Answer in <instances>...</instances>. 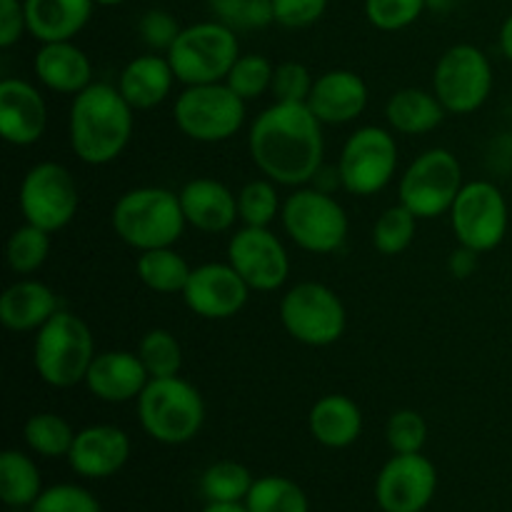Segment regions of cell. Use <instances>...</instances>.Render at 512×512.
Here are the masks:
<instances>
[{
	"mask_svg": "<svg viewBox=\"0 0 512 512\" xmlns=\"http://www.w3.org/2000/svg\"><path fill=\"white\" fill-rule=\"evenodd\" d=\"M248 148L265 178L285 188H303L323 168V123L308 103H275L255 118Z\"/></svg>",
	"mask_w": 512,
	"mask_h": 512,
	"instance_id": "1",
	"label": "cell"
},
{
	"mask_svg": "<svg viewBox=\"0 0 512 512\" xmlns=\"http://www.w3.org/2000/svg\"><path fill=\"white\" fill-rule=\"evenodd\" d=\"M68 135L70 148L83 163H113L133 135V108L113 85L90 83L70 105Z\"/></svg>",
	"mask_w": 512,
	"mask_h": 512,
	"instance_id": "2",
	"label": "cell"
},
{
	"mask_svg": "<svg viewBox=\"0 0 512 512\" xmlns=\"http://www.w3.org/2000/svg\"><path fill=\"white\" fill-rule=\"evenodd\" d=\"M110 223L125 245L145 253L155 248H173L188 220L183 215L180 195L148 185L120 195L110 213Z\"/></svg>",
	"mask_w": 512,
	"mask_h": 512,
	"instance_id": "3",
	"label": "cell"
},
{
	"mask_svg": "<svg viewBox=\"0 0 512 512\" xmlns=\"http://www.w3.org/2000/svg\"><path fill=\"white\" fill-rule=\"evenodd\" d=\"M138 420L158 443H190L205 423L203 395L180 375L153 378L138 398Z\"/></svg>",
	"mask_w": 512,
	"mask_h": 512,
	"instance_id": "4",
	"label": "cell"
},
{
	"mask_svg": "<svg viewBox=\"0 0 512 512\" xmlns=\"http://www.w3.org/2000/svg\"><path fill=\"white\" fill-rule=\"evenodd\" d=\"M95 358L93 333L70 310H58L38 330L33 348V363L40 380L50 388H75L85 383L90 363Z\"/></svg>",
	"mask_w": 512,
	"mask_h": 512,
	"instance_id": "5",
	"label": "cell"
},
{
	"mask_svg": "<svg viewBox=\"0 0 512 512\" xmlns=\"http://www.w3.org/2000/svg\"><path fill=\"white\" fill-rule=\"evenodd\" d=\"M238 58V35L220 20L188 25L168 50L175 78L183 85L225 83Z\"/></svg>",
	"mask_w": 512,
	"mask_h": 512,
	"instance_id": "6",
	"label": "cell"
},
{
	"mask_svg": "<svg viewBox=\"0 0 512 512\" xmlns=\"http://www.w3.org/2000/svg\"><path fill=\"white\" fill-rule=\"evenodd\" d=\"M175 125L195 143H223L245 123V100L228 83L185 85L175 100Z\"/></svg>",
	"mask_w": 512,
	"mask_h": 512,
	"instance_id": "7",
	"label": "cell"
},
{
	"mask_svg": "<svg viewBox=\"0 0 512 512\" xmlns=\"http://www.w3.org/2000/svg\"><path fill=\"white\" fill-rule=\"evenodd\" d=\"M285 233L308 253H335L348 238V215L343 205L320 188H298L280 210Z\"/></svg>",
	"mask_w": 512,
	"mask_h": 512,
	"instance_id": "8",
	"label": "cell"
},
{
	"mask_svg": "<svg viewBox=\"0 0 512 512\" xmlns=\"http://www.w3.org/2000/svg\"><path fill=\"white\" fill-rule=\"evenodd\" d=\"M463 190V168L450 150L433 148L408 165L400 178V203L418 215L433 220L450 213L455 198Z\"/></svg>",
	"mask_w": 512,
	"mask_h": 512,
	"instance_id": "9",
	"label": "cell"
},
{
	"mask_svg": "<svg viewBox=\"0 0 512 512\" xmlns=\"http://www.w3.org/2000/svg\"><path fill=\"white\" fill-rule=\"evenodd\" d=\"M490 90H493V65L483 50L460 43L440 55L433 73V93L445 113H475L490 98Z\"/></svg>",
	"mask_w": 512,
	"mask_h": 512,
	"instance_id": "10",
	"label": "cell"
},
{
	"mask_svg": "<svg viewBox=\"0 0 512 512\" xmlns=\"http://www.w3.org/2000/svg\"><path fill=\"white\" fill-rule=\"evenodd\" d=\"M280 320L290 338L310 348H325L343 338L345 305L323 283H300L285 293L280 303Z\"/></svg>",
	"mask_w": 512,
	"mask_h": 512,
	"instance_id": "11",
	"label": "cell"
},
{
	"mask_svg": "<svg viewBox=\"0 0 512 512\" xmlns=\"http://www.w3.org/2000/svg\"><path fill=\"white\" fill-rule=\"evenodd\" d=\"M18 200L25 223L45 233H58L78 213L80 193L78 183L65 165L45 160L25 173Z\"/></svg>",
	"mask_w": 512,
	"mask_h": 512,
	"instance_id": "12",
	"label": "cell"
},
{
	"mask_svg": "<svg viewBox=\"0 0 512 512\" xmlns=\"http://www.w3.org/2000/svg\"><path fill=\"white\" fill-rule=\"evenodd\" d=\"M450 223L460 245L488 253L503 243L508 233V203L498 185L488 180H473L463 185L450 208Z\"/></svg>",
	"mask_w": 512,
	"mask_h": 512,
	"instance_id": "13",
	"label": "cell"
},
{
	"mask_svg": "<svg viewBox=\"0 0 512 512\" xmlns=\"http://www.w3.org/2000/svg\"><path fill=\"white\" fill-rule=\"evenodd\" d=\"M340 185L348 193L370 198L393 180L398 170V145L388 130L365 125L355 130L340 155Z\"/></svg>",
	"mask_w": 512,
	"mask_h": 512,
	"instance_id": "14",
	"label": "cell"
},
{
	"mask_svg": "<svg viewBox=\"0 0 512 512\" xmlns=\"http://www.w3.org/2000/svg\"><path fill=\"white\" fill-rule=\"evenodd\" d=\"M438 488V470L423 453H395L375 480L383 512H423Z\"/></svg>",
	"mask_w": 512,
	"mask_h": 512,
	"instance_id": "15",
	"label": "cell"
},
{
	"mask_svg": "<svg viewBox=\"0 0 512 512\" xmlns=\"http://www.w3.org/2000/svg\"><path fill=\"white\" fill-rule=\"evenodd\" d=\"M228 263L238 270L250 290H278L290 275V260L278 235L268 228L245 225L230 238Z\"/></svg>",
	"mask_w": 512,
	"mask_h": 512,
	"instance_id": "16",
	"label": "cell"
},
{
	"mask_svg": "<svg viewBox=\"0 0 512 512\" xmlns=\"http://www.w3.org/2000/svg\"><path fill=\"white\" fill-rule=\"evenodd\" d=\"M180 295L198 318L228 320L245 308L250 285L230 263H205L193 268Z\"/></svg>",
	"mask_w": 512,
	"mask_h": 512,
	"instance_id": "17",
	"label": "cell"
},
{
	"mask_svg": "<svg viewBox=\"0 0 512 512\" xmlns=\"http://www.w3.org/2000/svg\"><path fill=\"white\" fill-rule=\"evenodd\" d=\"M48 125V108L35 85L20 78L0 83V135L5 143L28 148L35 145Z\"/></svg>",
	"mask_w": 512,
	"mask_h": 512,
	"instance_id": "18",
	"label": "cell"
},
{
	"mask_svg": "<svg viewBox=\"0 0 512 512\" xmlns=\"http://www.w3.org/2000/svg\"><path fill=\"white\" fill-rule=\"evenodd\" d=\"M130 458V438L115 425H90L75 433L68 463L80 478L100 480L120 473Z\"/></svg>",
	"mask_w": 512,
	"mask_h": 512,
	"instance_id": "19",
	"label": "cell"
},
{
	"mask_svg": "<svg viewBox=\"0 0 512 512\" xmlns=\"http://www.w3.org/2000/svg\"><path fill=\"white\" fill-rule=\"evenodd\" d=\"M148 383L150 375L140 363L138 353H128V350H108V353L95 355L85 375L88 390L103 403L138 400Z\"/></svg>",
	"mask_w": 512,
	"mask_h": 512,
	"instance_id": "20",
	"label": "cell"
},
{
	"mask_svg": "<svg viewBox=\"0 0 512 512\" xmlns=\"http://www.w3.org/2000/svg\"><path fill=\"white\" fill-rule=\"evenodd\" d=\"M308 108L323 125L353 123L368 108V85L353 70H328L313 83Z\"/></svg>",
	"mask_w": 512,
	"mask_h": 512,
	"instance_id": "21",
	"label": "cell"
},
{
	"mask_svg": "<svg viewBox=\"0 0 512 512\" xmlns=\"http://www.w3.org/2000/svg\"><path fill=\"white\" fill-rule=\"evenodd\" d=\"M180 205L188 225L208 235L225 233L240 218L238 195L213 178H195L180 190Z\"/></svg>",
	"mask_w": 512,
	"mask_h": 512,
	"instance_id": "22",
	"label": "cell"
},
{
	"mask_svg": "<svg viewBox=\"0 0 512 512\" xmlns=\"http://www.w3.org/2000/svg\"><path fill=\"white\" fill-rule=\"evenodd\" d=\"M33 70L45 88L63 95L83 93L93 80L90 58L78 45H73V40L40 45L33 58Z\"/></svg>",
	"mask_w": 512,
	"mask_h": 512,
	"instance_id": "23",
	"label": "cell"
},
{
	"mask_svg": "<svg viewBox=\"0 0 512 512\" xmlns=\"http://www.w3.org/2000/svg\"><path fill=\"white\" fill-rule=\"evenodd\" d=\"M28 33L40 43L73 40L88 25L95 0H23Z\"/></svg>",
	"mask_w": 512,
	"mask_h": 512,
	"instance_id": "24",
	"label": "cell"
},
{
	"mask_svg": "<svg viewBox=\"0 0 512 512\" xmlns=\"http://www.w3.org/2000/svg\"><path fill=\"white\" fill-rule=\"evenodd\" d=\"M58 310V295L40 280H18L0 295V323L13 333L40 330Z\"/></svg>",
	"mask_w": 512,
	"mask_h": 512,
	"instance_id": "25",
	"label": "cell"
},
{
	"mask_svg": "<svg viewBox=\"0 0 512 512\" xmlns=\"http://www.w3.org/2000/svg\"><path fill=\"white\" fill-rule=\"evenodd\" d=\"M175 80L168 55H138L120 73L118 90L133 110H150L168 98Z\"/></svg>",
	"mask_w": 512,
	"mask_h": 512,
	"instance_id": "26",
	"label": "cell"
},
{
	"mask_svg": "<svg viewBox=\"0 0 512 512\" xmlns=\"http://www.w3.org/2000/svg\"><path fill=\"white\" fill-rule=\"evenodd\" d=\"M310 435L330 450L350 448L363 433V413L348 395H325L310 408Z\"/></svg>",
	"mask_w": 512,
	"mask_h": 512,
	"instance_id": "27",
	"label": "cell"
},
{
	"mask_svg": "<svg viewBox=\"0 0 512 512\" xmlns=\"http://www.w3.org/2000/svg\"><path fill=\"white\" fill-rule=\"evenodd\" d=\"M388 123L395 133L403 135H425L438 128L445 118V108L435 93L420 88H403L390 95L385 105Z\"/></svg>",
	"mask_w": 512,
	"mask_h": 512,
	"instance_id": "28",
	"label": "cell"
},
{
	"mask_svg": "<svg viewBox=\"0 0 512 512\" xmlns=\"http://www.w3.org/2000/svg\"><path fill=\"white\" fill-rule=\"evenodd\" d=\"M43 493L40 470L20 450H5L0 455V500L8 508H30Z\"/></svg>",
	"mask_w": 512,
	"mask_h": 512,
	"instance_id": "29",
	"label": "cell"
},
{
	"mask_svg": "<svg viewBox=\"0 0 512 512\" xmlns=\"http://www.w3.org/2000/svg\"><path fill=\"white\" fill-rule=\"evenodd\" d=\"M135 270H138V278L145 288L163 295L183 293L190 273H193L183 255L175 253L173 248L145 250V253H140Z\"/></svg>",
	"mask_w": 512,
	"mask_h": 512,
	"instance_id": "30",
	"label": "cell"
},
{
	"mask_svg": "<svg viewBox=\"0 0 512 512\" xmlns=\"http://www.w3.org/2000/svg\"><path fill=\"white\" fill-rule=\"evenodd\" d=\"M248 512H308L310 503L305 490L283 475H265L255 480L245 498Z\"/></svg>",
	"mask_w": 512,
	"mask_h": 512,
	"instance_id": "31",
	"label": "cell"
},
{
	"mask_svg": "<svg viewBox=\"0 0 512 512\" xmlns=\"http://www.w3.org/2000/svg\"><path fill=\"white\" fill-rule=\"evenodd\" d=\"M253 483V475L245 465L220 460L200 475V493L208 503H245Z\"/></svg>",
	"mask_w": 512,
	"mask_h": 512,
	"instance_id": "32",
	"label": "cell"
},
{
	"mask_svg": "<svg viewBox=\"0 0 512 512\" xmlns=\"http://www.w3.org/2000/svg\"><path fill=\"white\" fill-rule=\"evenodd\" d=\"M23 435L28 448L33 453L43 455V458H63V455L68 458L75 440V433L68 425V420H63L55 413L30 415L23 428Z\"/></svg>",
	"mask_w": 512,
	"mask_h": 512,
	"instance_id": "33",
	"label": "cell"
},
{
	"mask_svg": "<svg viewBox=\"0 0 512 512\" xmlns=\"http://www.w3.org/2000/svg\"><path fill=\"white\" fill-rule=\"evenodd\" d=\"M50 255V233L25 223L23 228L15 230L5 245V260L10 270L18 275H30L45 265Z\"/></svg>",
	"mask_w": 512,
	"mask_h": 512,
	"instance_id": "34",
	"label": "cell"
},
{
	"mask_svg": "<svg viewBox=\"0 0 512 512\" xmlns=\"http://www.w3.org/2000/svg\"><path fill=\"white\" fill-rule=\"evenodd\" d=\"M140 363L153 378H175L183 368V348L170 330H150L138 345Z\"/></svg>",
	"mask_w": 512,
	"mask_h": 512,
	"instance_id": "35",
	"label": "cell"
},
{
	"mask_svg": "<svg viewBox=\"0 0 512 512\" xmlns=\"http://www.w3.org/2000/svg\"><path fill=\"white\" fill-rule=\"evenodd\" d=\"M415 228H418V215L405 208L403 203L385 210L373 225V245L383 255H400L413 243Z\"/></svg>",
	"mask_w": 512,
	"mask_h": 512,
	"instance_id": "36",
	"label": "cell"
},
{
	"mask_svg": "<svg viewBox=\"0 0 512 512\" xmlns=\"http://www.w3.org/2000/svg\"><path fill=\"white\" fill-rule=\"evenodd\" d=\"M273 180H250L243 185V190L238 193V213L240 220L245 225H253V228H268L275 220V215L280 213V198L278 190H275Z\"/></svg>",
	"mask_w": 512,
	"mask_h": 512,
	"instance_id": "37",
	"label": "cell"
},
{
	"mask_svg": "<svg viewBox=\"0 0 512 512\" xmlns=\"http://www.w3.org/2000/svg\"><path fill=\"white\" fill-rule=\"evenodd\" d=\"M273 73L275 68L270 65L268 58H263V55H240V58L235 60L233 68H230L225 83H228L230 90H233L235 95H240L243 100H255L260 98L265 90H270Z\"/></svg>",
	"mask_w": 512,
	"mask_h": 512,
	"instance_id": "38",
	"label": "cell"
},
{
	"mask_svg": "<svg viewBox=\"0 0 512 512\" xmlns=\"http://www.w3.org/2000/svg\"><path fill=\"white\" fill-rule=\"evenodd\" d=\"M213 13L233 30H258L275 23L270 0H210Z\"/></svg>",
	"mask_w": 512,
	"mask_h": 512,
	"instance_id": "39",
	"label": "cell"
},
{
	"mask_svg": "<svg viewBox=\"0 0 512 512\" xmlns=\"http://www.w3.org/2000/svg\"><path fill=\"white\" fill-rule=\"evenodd\" d=\"M428 8V0H365V15L370 25L393 33L413 25Z\"/></svg>",
	"mask_w": 512,
	"mask_h": 512,
	"instance_id": "40",
	"label": "cell"
},
{
	"mask_svg": "<svg viewBox=\"0 0 512 512\" xmlns=\"http://www.w3.org/2000/svg\"><path fill=\"white\" fill-rule=\"evenodd\" d=\"M385 435L393 453H423L425 440H428V423L418 410H398L390 415Z\"/></svg>",
	"mask_w": 512,
	"mask_h": 512,
	"instance_id": "41",
	"label": "cell"
},
{
	"mask_svg": "<svg viewBox=\"0 0 512 512\" xmlns=\"http://www.w3.org/2000/svg\"><path fill=\"white\" fill-rule=\"evenodd\" d=\"M30 512H103L93 493L80 485H53L40 493V498L30 505Z\"/></svg>",
	"mask_w": 512,
	"mask_h": 512,
	"instance_id": "42",
	"label": "cell"
},
{
	"mask_svg": "<svg viewBox=\"0 0 512 512\" xmlns=\"http://www.w3.org/2000/svg\"><path fill=\"white\" fill-rule=\"evenodd\" d=\"M313 83V75L303 63L288 60V63L275 65L270 93H273L275 103H308Z\"/></svg>",
	"mask_w": 512,
	"mask_h": 512,
	"instance_id": "43",
	"label": "cell"
},
{
	"mask_svg": "<svg viewBox=\"0 0 512 512\" xmlns=\"http://www.w3.org/2000/svg\"><path fill=\"white\" fill-rule=\"evenodd\" d=\"M138 33L153 53H168L175 40H178V35L183 33V28H180L175 15H170L168 10L153 8L140 18Z\"/></svg>",
	"mask_w": 512,
	"mask_h": 512,
	"instance_id": "44",
	"label": "cell"
},
{
	"mask_svg": "<svg viewBox=\"0 0 512 512\" xmlns=\"http://www.w3.org/2000/svg\"><path fill=\"white\" fill-rule=\"evenodd\" d=\"M275 23L283 28H308L325 15L328 0H270Z\"/></svg>",
	"mask_w": 512,
	"mask_h": 512,
	"instance_id": "45",
	"label": "cell"
},
{
	"mask_svg": "<svg viewBox=\"0 0 512 512\" xmlns=\"http://www.w3.org/2000/svg\"><path fill=\"white\" fill-rule=\"evenodd\" d=\"M28 30L23 0H0V48H13Z\"/></svg>",
	"mask_w": 512,
	"mask_h": 512,
	"instance_id": "46",
	"label": "cell"
},
{
	"mask_svg": "<svg viewBox=\"0 0 512 512\" xmlns=\"http://www.w3.org/2000/svg\"><path fill=\"white\" fill-rule=\"evenodd\" d=\"M478 255L475 250L465 248V245H460L458 250H455L453 255H450V273L455 275V278L465 280L470 278V275L475 273V268H478Z\"/></svg>",
	"mask_w": 512,
	"mask_h": 512,
	"instance_id": "47",
	"label": "cell"
},
{
	"mask_svg": "<svg viewBox=\"0 0 512 512\" xmlns=\"http://www.w3.org/2000/svg\"><path fill=\"white\" fill-rule=\"evenodd\" d=\"M500 50H503L505 58L512 63V13L503 23V28H500Z\"/></svg>",
	"mask_w": 512,
	"mask_h": 512,
	"instance_id": "48",
	"label": "cell"
},
{
	"mask_svg": "<svg viewBox=\"0 0 512 512\" xmlns=\"http://www.w3.org/2000/svg\"><path fill=\"white\" fill-rule=\"evenodd\" d=\"M203 512H248L245 503H208Z\"/></svg>",
	"mask_w": 512,
	"mask_h": 512,
	"instance_id": "49",
	"label": "cell"
},
{
	"mask_svg": "<svg viewBox=\"0 0 512 512\" xmlns=\"http://www.w3.org/2000/svg\"><path fill=\"white\" fill-rule=\"evenodd\" d=\"M453 5V0H428V8L435 10H448Z\"/></svg>",
	"mask_w": 512,
	"mask_h": 512,
	"instance_id": "50",
	"label": "cell"
},
{
	"mask_svg": "<svg viewBox=\"0 0 512 512\" xmlns=\"http://www.w3.org/2000/svg\"><path fill=\"white\" fill-rule=\"evenodd\" d=\"M125 3V0H95V5H105V8H113V5Z\"/></svg>",
	"mask_w": 512,
	"mask_h": 512,
	"instance_id": "51",
	"label": "cell"
},
{
	"mask_svg": "<svg viewBox=\"0 0 512 512\" xmlns=\"http://www.w3.org/2000/svg\"><path fill=\"white\" fill-rule=\"evenodd\" d=\"M8 512H30V508H10Z\"/></svg>",
	"mask_w": 512,
	"mask_h": 512,
	"instance_id": "52",
	"label": "cell"
}]
</instances>
